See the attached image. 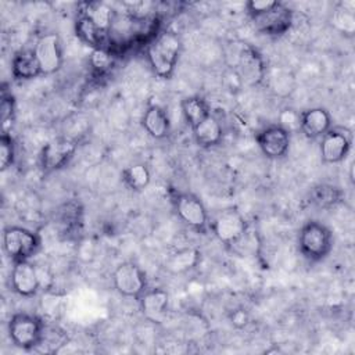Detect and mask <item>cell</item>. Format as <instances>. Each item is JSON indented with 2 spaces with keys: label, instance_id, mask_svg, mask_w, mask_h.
Returning a JSON list of instances; mask_svg holds the SVG:
<instances>
[{
  "label": "cell",
  "instance_id": "9c48e42d",
  "mask_svg": "<svg viewBox=\"0 0 355 355\" xmlns=\"http://www.w3.org/2000/svg\"><path fill=\"white\" fill-rule=\"evenodd\" d=\"M178 216L191 229L204 232L208 225V214L200 198L190 193H180L175 198Z\"/></svg>",
  "mask_w": 355,
  "mask_h": 355
},
{
  "label": "cell",
  "instance_id": "8fae6325",
  "mask_svg": "<svg viewBox=\"0 0 355 355\" xmlns=\"http://www.w3.org/2000/svg\"><path fill=\"white\" fill-rule=\"evenodd\" d=\"M76 150V144L64 137H57L50 140L40 153V164L44 172H53L57 171L72 158L73 153Z\"/></svg>",
  "mask_w": 355,
  "mask_h": 355
},
{
  "label": "cell",
  "instance_id": "6da1fadb",
  "mask_svg": "<svg viewBox=\"0 0 355 355\" xmlns=\"http://www.w3.org/2000/svg\"><path fill=\"white\" fill-rule=\"evenodd\" d=\"M182 43L173 32H162L147 47V60L154 73L169 79L179 60Z\"/></svg>",
  "mask_w": 355,
  "mask_h": 355
},
{
  "label": "cell",
  "instance_id": "7c38bea8",
  "mask_svg": "<svg viewBox=\"0 0 355 355\" xmlns=\"http://www.w3.org/2000/svg\"><path fill=\"white\" fill-rule=\"evenodd\" d=\"M257 143L263 155L277 159L284 157L288 151L290 133L279 125H270L258 132Z\"/></svg>",
  "mask_w": 355,
  "mask_h": 355
},
{
  "label": "cell",
  "instance_id": "5bb4252c",
  "mask_svg": "<svg viewBox=\"0 0 355 355\" xmlns=\"http://www.w3.org/2000/svg\"><path fill=\"white\" fill-rule=\"evenodd\" d=\"M140 311L150 322H161L168 311L169 295L164 288H147L137 300Z\"/></svg>",
  "mask_w": 355,
  "mask_h": 355
},
{
  "label": "cell",
  "instance_id": "52a82bcc",
  "mask_svg": "<svg viewBox=\"0 0 355 355\" xmlns=\"http://www.w3.org/2000/svg\"><path fill=\"white\" fill-rule=\"evenodd\" d=\"M254 26L269 36H280L286 33L293 22V12L284 4L277 1L270 10L251 17Z\"/></svg>",
  "mask_w": 355,
  "mask_h": 355
},
{
  "label": "cell",
  "instance_id": "277c9868",
  "mask_svg": "<svg viewBox=\"0 0 355 355\" xmlns=\"http://www.w3.org/2000/svg\"><path fill=\"white\" fill-rule=\"evenodd\" d=\"M3 245L12 262L29 261L39 250L40 239L26 227L8 226L3 233Z\"/></svg>",
  "mask_w": 355,
  "mask_h": 355
},
{
  "label": "cell",
  "instance_id": "f1b7e54d",
  "mask_svg": "<svg viewBox=\"0 0 355 355\" xmlns=\"http://www.w3.org/2000/svg\"><path fill=\"white\" fill-rule=\"evenodd\" d=\"M279 126L287 130L290 135L300 130L301 126V112H297L293 108H284L279 114Z\"/></svg>",
  "mask_w": 355,
  "mask_h": 355
},
{
  "label": "cell",
  "instance_id": "1f68e13d",
  "mask_svg": "<svg viewBox=\"0 0 355 355\" xmlns=\"http://www.w3.org/2000/svg\"><path fill=\"white\" fill-rule=\"evenodd\" d=\"M277 1L276 0H251L245 4L248 12L251 17L254 15H258V14H262L268 10H270Z\"/></svg>",
  "mask_w": 355,
  "mask_h": 355
},
{
  "label": "cell",
  "instance_id": "484cf974",
  "mask_svg": "<svg viewBox=\"0 0 355 355\" xmlns=\"http://www.w3.org/2000/svg\"><path fill=\"white\" fill-rule=\"evenodd\" d=\"M15 114V100L11 93L3 92L1 94V104H0V119H1V133H10L11 123L14 121Z\"/></svg>",
  "mask_w": 355,
  "mask_h": 355
},
{
  "label": "cell",
  "instance_id": "4fadbf2b",
  "mask_svg": "<svg viewBox=\"0 0 355 355\" xmlns=\"http://www.w3.org/2000/svg\"><path fill=\"white\" fill-rule=\"evenodd\" d=\"M11 286L12 290L22 297L35 295L40 290L36 265L29 261L14 262L11 270Z\"/></svg>",
  "mask_w": 355,
  "mask_h": 355
},
{
  "label": "cell",
  "instance_id": "5b68a950",
  "mask_svg": "<svg viewBox=\"0 0 355 355\" xmlns=\"http://www.w3.org/2000/svg\"><path fill=\"white\" fill-rule=\"evenodd\" d=\"M112 283L115 290L128 298L139 300L147 290L146 273L133 262L119 263L112 273Z\"/></svg>",
  "mask_w": 355,
  "mask_h": 355
},
{
  "label": "cell",
  "instance_id": "7402d4cb",
  "mask_svg": "<svg viewBox=\"0 0 355 355\" xmlns=\"http://www.w3.org/2000/svg\"><path fill=\"white\" fill-rule=\"evenodd\" d=\"M200 261L198 250L189 247L171 254L165 262V268L172 273H184L197 266Z\"/></svg>",
  "mask_w": 355,
  "mask_h": 355
},
{
  "label": "cell",
  "instance_id": "f546056e",
  "mask_svg": "<svg viewBox=\"0 0 355 355\" xmlns=\"http://www.w3.org/2000/svg\"><path fill=\"white\" fill-rule=\"evenodd\" d=\"M112 64V54L105 47L93 49L90 54V65L97 71H105Z\"/></svg>",
  "mask_w": 355,
  "mask_h": 355
},
{
  "label": "cell",
  "instance_id": "e0dca14e",
  "mask_svg": "<svg viewBox=\"0 0 355 355\" xmlns=\"http://www.w3.org/2000/svg\"><path fill=\"white\" fill-rule=\"evenodd\" d=\"M11 73L18 80H28L42 75L33 50L22 49L14 54L11 60Z\"/></svg>",
  "mask_w": 355,
  "mask_h": 355
},
{
  "label": "cell",
  "instance_id": "603a6c76",
  "mask_svg": "<svg viewBox=\"0 0 355 355\" xmlns=\"http://www.w3.org/2000/svg\"><path fill=\"white\" fill-rule=\"evenodd\" d=\"M180 107H182L184 119L187 121V123L190 125L191 129L194 126H197L201 121H204L208 115H211L208 104L205 103L204 98H201L198 96H191V97L183 98Z\"/></svg>",
  "mask_w": 355,
  "mask_h": 355
},
{
  "label": "cell",
  "instance_id": "ac0fdd59",
  "mask_svg": "<svg viewBox=\"0 0 355 355\" xmlns=\"http://www.w3.org/2000/svg\"><path fill=\"white\" fill-rule=\"evenodd\" d=\"M143 128L154 139H164L169 135L171 123L166 112L158 105H150L141 119Z\"/></svg>",
  "mask_w": 355,
  "mask_h": 355
},
{
  "label": "cell",
  "instance_id": "30bf717a",
  "mask_svg": "<svg viewBox=\"0 0 355 355\" xmlns=\"http://www.w3.org/2000/svg\"><path fill=\"white\" fill-rule=\"evenodd\" d=\"M352 135L343 128H330L320 141V155L327 164H337L343 161L351 150Z\"/></svg>",
  "mask_w": 355,
  "mask_h": 355
},
{
  "label": "cell",
  "instance_id": "d6a6232c",
  "mask_svg": "<svg viewBox=\"0 0 355 355\" xmlns=\"http://www.w3.org/2000/svg\"><path fill=\"white\" fill-rule=\"evenodd\" d=\"M230 322H232V324H233L234 327L241 329V327H244V326L248 324V322H250V315L247 313L245 309H241V308L234 309V311L232 312V315H230Z\"/></svg>",
  "mask_w": 355,
  "mask_h": 355
},
{
  "label": "cell",
  "instance_id": "7a4b0ae2",
  "mask_svg": "<svg viewBox=\"0 0 355 355\" xmlns=\"http://www.w3.org/2000/svg\"><path fill=\"white\" fill-rule=\"evenodd\" d=\"M298 245L305 258L309 261H320L326 258L333 248V233L326 225L318 220H309L300 230Z\"/></svg>",
  "mask_w": 355,
  "mask_h": 355
},
{
  "label": "cell",
  "instance_id": "ffe728a7",
  "mask_svg": "<svg viewBox=\"0 0 355 355\" xmlns=\"http://www.w3.org/2000/svg\"><path fill=\"white\" fill-rule=\"evenodd\" d=\"M193 135L198 146L212 147L222 140V126L214 115H208L197 126L193 128Z\"/></svg>",
  "mask_w": 355,
  "mask_h": 355
},
{
  "label": "cell",
  "instance_id": "9a60e30c",
  "mask_svg": "<svg viewBox=\"0 0 355 355\" xmlns=\"http://www.w3.org/2000/svg\"><path fill=\"white\" fill-rule=\"evenodd\" d=\"M331 128V116L326 108L313 107L301 112V126L302 132L309 139L322 137Z\"/></svg>",
  "mask_w": 355,
  "mask_h": 355
},
{
  "label": "cell",
  "instance_id": "ba28073f",
  "mask_svg": "<svg viewBox=\"0 0 355 355\" xmlns=\"http://www.w3.org/2000/svg\"><path fill=\"white\" fill-rule=\"evenodd\" d=\"M33 53L37 58L42 75H51L62 65L60 37L55 33L42 35L35 43Z\"/></svg>",
  "mask_w": 355,
  "mask_h": 355
},
{
  "label": "cell",
  "instance_id": "8992f818",
  "mask_svg": "<svg viewBox=\"0 0 355 355\" xmlns=\"http://www.w3.org/2000/svg\"><path fill=\"white\" fill-rule=\"evenodd\" d=\"M209 229L219 241L230 245L236 244L245 234L247 222L237 209L229 208L215 215Z\"/></svg>",
  "mask_w": 355,
  "mask_h": 355
},
{
  "label": "cell",
  "instance_id": "4dcf8cb0",
  "mask_svg": "<svg viewBox=\"0 0 355 355\" xmlns=\"http://www.w3.org/2000/svg\"><path fill=\"white\" fill-rule=\"evenodd\" d=\"M36 272H37V279H39L40 290L49 293L53 288V284H54V275H53V272L46 265H36Z\"/></svg>",
  "mask_w": 355,
  "mask_h": 355
},
{
  "label": "cell",
  "instance_id": "2e32d148",
  "mask_svg": "<svg viewBox=\"0 0 355 355\" xmlns=\"http://www.w3.org/2000/svg\"><path fill=\"white\" fill-rule=\"evenodd\" d=\"M263 76V64L259 54L251 47H244L239 55V78L248 83H258Z\"/></svg>",
  "mask_w": 355,
  "mask_h": 355
},
{
  "label": "cell",
  "instance_id": "44dd1931",
  "mask_svg": "<svg viewBox=\"0 0 355 355\" xmlns=\"http://www.w3.org/2000/svg\"><path fill=\"white\" fill-rule=\"evenodd\" d=\"M331 25L344 36L352 37L355 33V3H340L331 14Z\"/></svg>",
  "mask_w": 355,
  "mask_h": 355
},
{
  "label": "cell",
  "instance_id": "4316f807",
  "mask_svg": "<svg viewBox=\"0 0 355 355\" xmlns=\"http://www.w3.org/2000/svg\"><path fill=\"white\" fill-rule=\"evenodd\" d=\"M341 200V191L337 187L331 186H320L313 190L312 201L319 207H329L334 205Z\"/></svg>",
  "mask_w": 355,
  "mask_h": 355
},
{
  "label": "cell",
  "instance_id": "83f0119b",
  "mask_svg": "<svg viewBox=\"0 0 355 355\" xmlns=\"http://www.w3.org/2000/svg\"><path fill=\"white\" fill-rule=\"evenodd\" d=\"M15 158V144L10 133L0 135V165L1 169H7L12 165Z\"/></svg>",
  "mask_w": 355,
  "mask_h": 355
},
{
  "label": "cell",
  "instance_id": "cb8c5ba5",
  "mask_svg": "<svg viewBox=\"0 0 355 355\" xmlns=\"http://www.w3.org/2000/svg\"><path fill=\"white\" fill-rule=\"evenodd\" d=\"M122 179L128 187L140 191L148 186L151 173L144 164H132L123 169Z\"/></svg>",
  "mask_w": 355,
  "mask_h": 355
},
{
  "label": "cell",
  "instance_id": "3957f363",
  "mask_svg": "<svg viewBox=\"0 0 355 355\" xmlns=\"http://www.w3.org/2000/svg\"><path fill=\"white\" fill-rule=\"evenodd\" d=\"M43 322L31 313H15L8 323V336L12 344L21 349H32L42 343Z\"/></svg>",
  "mask_w": 355,
  "mask_h": 355
},
{
  "label": "cell",
  "instance_id": "d4e9b609",
  "mask_svg": "<svg viewBox=\"0 0 355 355\" xmlns=\"http://www.w3.org/2000/svg\"><path fill=\"white\" fill-rule=\"evenodd\" d=\"M76 35L87 44H90L93 49H98V47H104V39H105V33L100 32L89 18H86L85 15H80L79 19L76 21Z\"/></svg>",
  "mask_w": 355,
  "mask_h": 355
},
{
  "label": "cell",
  "instance_id": "d6986e66",
  "mask_svg": "<svg viewBox=\"0 0 355 355\" xmlns=\"http://www.w3.org/2000/svg\"><path fill=\"white\" fill-rule=\"evenodd\" d=\"M82 15L89 18L92 24L103 33H110L115 18L112 8L103 1H92L85 4V10L82 11Z\"/></svg>",
  "mask_w": 355,
  "mask_h": 355
}]
</instances>
